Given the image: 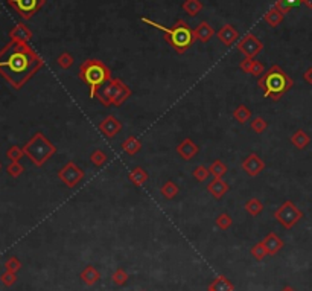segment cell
Returning a JSON list of instances; mask_svg holds the SVG:
<instances>
[{
    "mask_svg": "<svg viewBox=\"0 0 312 291\" xmlns=\"http://www.w3.org/2000/svg\"><path fill=\"white\" fill-rule=\"evenodd\" d=\"M160 192H162V195L165 198H168V200H172V198H175L177 194H178V186L175 185L172 180H169L160 188Z\"/></svg>",
    "mask_w": 312,
    "mask_h": 291,
    "instance_id": "obj_28",
    "label": "cell"
},
{
    "mask_svg": "<svg viewBox=\"0 0 312 291\" xmlns=\"http://www.w3.org/2000/svg\"><path fill=\"white\" fill-rule=\"evenodd\" d=\"M130 95H131V90L128 88V86L119 78H113L102 87V90L98 93V99L104 105L120 107L130 98Z\"/></svg>",
    "mask_w": 312,
    "mask_h": 291,
    "instance_id": "obj_6",
    "label": "cell"
},
{
    "mask_svg": "<svg viewBox=\"0 0 312 291\" xmlns=\"http://www.w3.org/2000/svg\"><path fill=\"white\" fill-rule=\"evenodd\" d=\"M206 291H212V290H209V288H207V290H206Z\"/></svg>",
    "mask_w": 312,
    "mask_h": 291,
    "instance_id": "obj_47",
    "label": "cell"
},
{
    "mask_svg": "<svg viewBox=\"0 0 312 291\" xmlns=\"http://www.w3.org/2000/svg\"><path fill=\"white\" fill-rule=\"evenodd\" d=\"M128 273L125 271L123 268H116L114 270V273L112 274V281H113V284L114 285H117V287H122V285H125L127 284V281H128Z\"/></svg>",
    "mask_w": 312,
    "mask_h": 291,
    "instance_id": "obj_31",
    "label": "cell"
},
{
    "mask_svg": "<svg viewBox=\"0 0 312 291\" xmlns=\"http://www.w3.org/2000/svg\"><path fill=\"white\" fill-rule=\"evenodd\" d=\"M122 149H123V152H127L128 156H134V154H137L140 149H142V142H140L137 137L130 136V137H127V139L123 141Z\"/></svg>",
    "mask_w": 312,
    "mask_h": 291,
    "instance_id": "obj_23",
    "label": "cell"
},
{
    "mask_svg": "<svg viewBox=\"0 0 312 291\" xmlns=\"http://www.w3.org/2000/svg\"><path fill=\"white\" fill-rule=\"evenodd\" d=\"M23 156H25L23 148H20V146H17V145L11 146V148L6 151V157H8L11 162H20V159H22Z\"/></svg>",
    "mask_w": 312,
    "mask_h": 291,
    "instance_id": "obj_34",
    "label": "cell"
},
{
    "mask_svg": "<svg viewBox=\"0 0 312 291\" xmlns=\"http://www.w3.org/2000/svg\"><path fill=\"white\" fill-rule=\"evenodd\" d=\"M143 23L155 28V29H160L163 32V37L165 40L172 46V48L175 49L177 54H184L187 49L191 48V44L194 43L195 37H194V30L187 26V23L184 20H177L174 26L170 28H166V26H162L160 23H155L149 19H142Z\"/></svg>",
    "mask_w": 312,
    "mask_h": 291,
    "instance_id": "obj_3",
    "label": "cell"
},
{
    "mask_svg": "<svg viewBox=\"0 0 312 291\" xmlns=\"http://www.w3.org/2000/svg\"><path fill=\"white\" fill-rule=\"evenodd\" d=\"M5 268L6 271H12V273H17L20 268H22V262H20V259L19 258H15V256H11L8 261L5 262Z\"/></svg>",
    "mask_w": 312,
    "mask_h": 291,
    "instance_id": "obj_40",
    "label": "cell"
},
{
    "mask_svg": "<svg viewBox=\"0 0 312 291\" xmlns=\"http://www.w3.org/2000/svg\"><path fill=\"white\" fill-rule=\"evenodd\" d=\"M0 281H2V284L5 287H12L15 282H17V273H12V271H6L0 276Z\"/></svg>",
    "mask_w": 312,
    "mask_h": 291,
    "instance_id": "obj_41",
    "label": "cell"
},
{
    "mask_svg": "<svg viewBox=\"0 0 312 291\" xmlns=\"http://www.w3.org/2000/svg\"><path fill=\"white\" fill-rule=\"evenodd\" d=\"M268 128V124H267V120H265L262 116H256L253 120H252V130L257 134L263 133L265 130Z\"/></svg>",
    "mask_w": 312,
    "mask_h": 291,
    "instance_id": "obj_37",
    "label": "cell"
},
{
    "mask_svg": "<svg viewBox=\"0 0 312 291\" xmlns=\"http://www.w3.org/2000/svg\"><path fill=\"white\" fill-rule=\"evenodd\" d=\"M233 117H235L239 124H245V122H248L250 117H252V112H250L247 105H238L236 110L233 112Z\"/></svg>",
    "mask_w": 312,
    "mask_h": 291,
    "instance_id": "obj_29",
    "label": "cell"
},
{
    "mask_svg": "<svg viewBox=\"0 0 312 291\" xmlns=\"http://www.w3.org/2000/svg\"><path fill=\"white\" fill-rule=\"evenodd\" d=\"M303 5H306L309 9H312V0H303Z\"/></svg>",
    "mask_w": 312,
    "mask_h": 291,
    "instance_id": "obj_44",
    "label": "cell"
},
{
    "mask_svg": "<svg viewBox=\"0 0 312 291\" xmlns=\"http://www.w3.org/2000/svg\"><path fill=\"white\" fill-rule=\"evenodd\" d=\"M210 175L209 168H206L204 165H198L194 170V178H197L198 181H206Z\"/></svg>",
    "mask_w": 312,
    "mask_h": 291,
    "instance_id": "obj_39",
    "label": "cell"
},
{
    "mask_svg": "<svg viewBox=\"0 0 312 291\" xmlns=\"http://www.w3.org/2000/svg\"><path fill=\"white\" fill-rule=\"evenodd\" d=\"M107 154L102 151V149H96V151H93L91 152V156H90V160L91 163L95 165V166H102L105 162H107Z\"/></svg>",
    "mask_w": 312,
    "mask_h": 291,
    "instance_id": "obj_38",
    "label": "cell"
},
{
    "mask_svg": "<svg viewBox=\"0 0 312 291\" xmlns=\"http://www.w3.org/2000/svg\"><path fill=\"white\" fill-rule=\"evenodd\" d=\"M215 35V30H213V28L207 23V22H201L197 28H195V30H194V37H195V40H198V41H201V43H207V41H210V38Z\"/></svg>",
    "mask_w": 312,
    "mask_h": 291,
    "instance_id": "obj_19",
    "label": "cell"
},
{
    "mask_svg": "<svg viewBox=\"0 0 312 291\" xmlns=\"http://www.w3.org/2000/svg\"><path fill=\"white\" fill-rule=\"evenodd\" d=\"M284 2H285L286 6L291 9V8H294V6H299L300 3H303V0H284Z\"/></svg>",
    "mask_w": 312,
    "mask_h": 291,
    "instance_id": "obj_43",
    "label": "cell"
},
{
    "mask_svg": "<svg viewBox=\"0 0 312 291\" xmlns=\"http://www.w3.org/2000/svg\"><path fill=\"white\" fill-rule=\"evenodd\" d=\"M284 17H285V15H284L282 12H279V11L273 6L271 9H268L267 12H265L263 20H265V23L270 25L271 28H276V26H279L280 23L284 22Z\"/></svg>",
    "mask_w": 312,
    "mask_h": 291,
    "instance_id": "obj_25",
    "label": "cell"
},
{
    "mask_svg": "<svg viewBox=\"0 0 312 291\" xmlns=\"http://www.w3.org/2000/svg\"><path fill=\"white\" fill-rule=\"evenodd\" d=\"M311 137L305 130H297L294 131V134H291V144L297 148V149H303L309 145Z\"/></svg>",
    "mask_w": 312,
    "mask_h": 291,
    "instance_id": "obj_22",
    "label": "cell"
},
{
    "mask_svg": "<svg viewBox=\"0 0 312 291\" xmlns=\"http://www.w3.org/2000/svg\"><path fill=\"white\" fill-rule=\"evenodd\" d=\"M6 171H8V174H9L11 177L17 178V177H20V175L23 174L25 168H23V165H22L20 162H11V163L6 166Z\"/></svg>",
    "mask_w": 312,
    "mask_h": 291,
    "instance_id": "obj_36",
    "label": "cell"
},
{
    "mask_svg": "<svg viewBox=\"0 0 312 291\" xmlns=\"http://www.w3.org/2000/svg\"><path fill=\"white\" fill-rule=\"evenodd\" d=\"M280 291H297V290H295V288H292V287H289V285H286V287H284V288L280 290Z\"/></svg>",
    "mask_w": 312,
    "mask_h": 291,
    "instance_id": "obj_45",
    "label": "cell"
},
{
    "mask_svg": "<svg viewBox=\"0 0 312 291\" xmlns=\"http://www.w3.org/2000/svg\"><path fill=\"white\" fill-rule=\"evenodd\" d=\"M250 253H252V256L256 259V261H262V259H265L268 256V252H267V249H265L262 241L255 244V246L252 247V250H250Z\"/></svg>",
    "mask_w": 312,
    "mask_h": 291,
    "instance_id": "obj_32",
    "label": "cell"
},
{
    "mask_svg": "<svg viewBox=\"0 0 312 291\" xmlns=\"http://www.w3.org/2000/svg\"><path fill=\"white\" fill-rule=\"evenodd\" d=\"M207 288L212 290V291H235V285H233V284L224 276V274H220L218 278H215V279L209 284Z\"/></svg>",
    "mask_w": 312,
    "mask_h": 291,
    "instance_id": "obj_21",
    "label": "cell"
},
{
    "mask_svg": "<svg viewBox=\"0 0 312 291\" xmlns=\"http://www.w3.org/2000/svg\"><path fill=\"white\" fill-rule=\"evenodd\" d=\"M263 246H265V249H267V252H268V255L270 256H274V255H277L280 250L284 249V246H285V242H284V239L282 238H279L274 232H271V233H268L267 236L263 238Z\"/></svg>",
    "mask_w": 312,
    "mask_h": 291,
    "instance_id": "obj_15",
    "label": "cell"
},
{
    "mask_svg": "<svg viewBox=\"0 0 312 291\" xmlns=\"http://www.w3.org/2000/svg\"><path fill=\"white\" fill-rule=\"evenodd\" d=\"M80 278H81V281H83V284H84V285H87V287H93V285H96V282L101 279V273L98 271V268H96V267H93V265H87V267L81 271Z\"/></svg>",
    "mask_w": 312,
    "mask_h": 291,
    "instance_id": "obj_20",
    "label": "cell"
},
{
    "mask_svg": "<svg viewBox=\"0 0 312 291\" xmlns=\"http://www.w3.org/2000/svg\"><path fill=\"white\" fill-rule=\"evenodd\" d=\"M245 210L250 213L252 217H257L259 213L263 210V204L257 198H250V200L245 203Z\"/></svg>",
    "mask_w": 312,
    "mask_h": 291,
    "instance_id": "obj_30",
    "label": "cell"
},
{
    "mask_svg": "<svg viewBox=\"0 0 312 291\" xmlns=\"http://www.w3.org/2000/svg\"><path fill=\"white\" fill-rule=\"evenodd\" d=\"M73 61H75V58H73L69 52H62V54L57 58V64H58L61 69L67 70V69H70V67L73 66Z\"/></svg>",
    "mask_w": 312,
    "mask_h": 291,
    "instance_id": "obj_33",
    "label": "cell"
},
{
    "mask_svg": "<svg viewBox=\"0 0 312 291\" xmlns=\"http://www.w3.org/2000/svg\"><path fill=\"white\" fill-rule=\"evenodd\" d=\"M80 78L84 81L90 90V98H98L99 88L108 81H112V70L108 69L101 59H85L80 66Z\"/></svg>",
    "mask_w": 312,
    "mask_h": 291,
    "instance_id": "obj_4",
    "label": "cell"
},
{
    "mask_svg": "<svg viewBox=\"0 0 312 291\" xmlns=\"http://www.w3.org/2000/svg\"><path fill=\"white\" fill-rule=\"evenodd\" d=\"M122 130V124H120V120L110 115V116H107L101 124H99V131L105 136V137H110V139H113V137H116Z\"/></svg>",
    "mask_w": 312,
    "mask_h": 291,
    "instance_id": "obj_12",
    "label": "cell"
},
{
    "mask_svg": "<svg viewBox=\"0 0 312 291\" xmlns=\"http://www.w3.org/2000/svg\"><path fill=\"white\" fill-rule=\"evenodd\" d=\"M0 170H2V163H0Z\"/></svg>",
    "mask_w": 312,
    "mask_h": 291,
    "instance_id": "obj_46",
    "label": "cell"
},
{
    "mask_svg": "<svg viewBox=\"0 0 312 291\" xmlns=\"http://www.w3.org/2000/svg\"><path fill=\"white\" fill-rule=\"evenodd\" d=\"M128 178H130V181L133 183V185L142 186V185H145V183L148 181V173L143 170V168L136 166L134 170L128 174Z\"/></svg>",
    "mask_w": 312,
    "mask_h": 291,
    "instance_id": "obj_24",
    "label": "cell"
},
{
    "mask_svg": "<svg viewBox=\"0 0 312 291\" xmlns=\"http://www.w3.org/2000/svg\"><path fill=\"white\" fill-rule=\"evenodd\" d=\"M44 3L46 0H8V5L25 20L34 17Z\"/></svg>",
    "mask_w": 312,
    "mask_h": 291,
    "instance_id": "obj_8",
    "label": "cell"
},
{
    "mask_svg": "<svg viewBox=\"0 0 312 291\" xmlns=\"http://www.w3.org/2000/svg\"><path fill=\"white\" fill-rule=\"evenodd\" d=\"M236 49L244 55V58H256L263 49V43L255 34H247L238 41Z\"/></svg>",
    "mask_w": 312,
    "mask_h": 291,
    "instance_id": "obj_10",
    "label": "cell"
},
{
    "mask_svg": "<svg viewBox=\"0 0 312 291\" xmlns=\"http://www.w3.org/2000/svg\"><path fill=\"white\" fill-rule=\"evenodd\" d=\"M198 151H199L198 145L192 139H189V137H186V139L183 142H180L178 146H177V154L184 160L194 159L198 154Z\"/></svg>",
    "mask_w": 312,
    "mask_h": 291,
    "instance_id": "obj_13",
    "label": "cell"
},
{
    "mask_svg": "<svg viewBox=\"0 0 312 291\" xmlns=\"http://www.w3.org/2000/svg\"><path fill=\"white\" fill-rule=\"evenodd\" d=\"M257 86L263 91L265 98L279 101L294 86V81L282 67L273 64L262 76H259Z\"/></svg>",
    "mask_w": 312,
    "mask_h": 291,
    "instance_id": "obj_2",
    "label": "cell"
},
{
    "mask_svg": "<svg viewBox=\"0 0 312 291\" xmlns=\"http://www.w3.org/2000/svg\"><path fill=\"white\" fill-rule=\"evenodd\" d=\"M9 37L12 41H19V43H28L30 38H32V30H30L26 25L23 23H17L11 30H9Z\"/></svg>",
    "mask_w": 312,
    "mask_h": 291,
    "instance_id": "obj_16",
    "label": "cell"
},
{
    "mask_svg": "<svg viewBox=\"0 0 312 291\" xmlns=\"http://www.w3.org/2000/svg\"><path fill=\"white\" fill-rule=\"evenodd\" d=\"M201 9H202V3L199 2V0H184L183 11L189 15V17H195V15L199 14Z\"/></svg>",
    "mask_w": 312,
    "mask_h": 291,
    "instance_id": "obj_26",
    "label": "cell"
},
{
    "mask_svg": "<svg viewBox=\"0 0 312 291\" xmlns=\"http://www.w3.org/2000/svg\"><path fill=\"white\" fill-rule=\"evenodd\" d=\"M41 66V57L28 43L11 40L0 51V76L17 90L32 78Z\"/></svg>",
    "mask_w": 312,
    "mask_h": 291,
    "instance_id": "obj_1",
    "label": "cell"
},
{
    "mask_svg": "<svg viewBox=\"0 0 312 291\" xmlns=\"http://www.w3.org/2000/svg\"><path fill=\"white\" fill-rule=\"evenodd\" d=\"M218 38L221 40L223 44L230 48L231 44H235L239 40V32L231 25H224L220 30H218Z\"/></svg>",
    "mask_w": 312,
    "mask_h": 291,
    "instance_id": "obj_17",
    "label": "cell"
},
{
    "mask_svg": "<svg viewBox=\"0 0 312 291\" xmlns=\"http://www.w3.org/2000/svg\"><path fill=\"white\" fill-rule=\"evenodd\" d=\"M215 223H216L218 227L223 229V231H227V229L233 224V220H231V217L228 215V213L223 212V213H220V215L216 217Z\"/></svg>",
    "mask_w": 312,
    "mask_h": 291,
    "instance_id": "obj_35",
    "label": "cell"
},
{
    "mask_svg": "<svg viewBox=\"0 0 312 291\" xmlns=\"http://www.w3.org/2000/svg\"><path fill=\"white\" fill-rule=\"evenodd\" d=\"M242 170L250 175V177H257L262 171H263V168H265V163L263 160L257 156V154H250L244 159L242 162Z\"/></svg>",
    "mask_w": 312,
    "mask_h": 291,
    "instance_id": "obj_11",
    "label": "cell"
},
{
    "mask_svg": "<svg viewBox=\"0 0 312 291\" xmlns=\"http://www.w3.org/2000/svg\"><path fill=\"white\" fill-rule=\"evenodd\" d=\"M303 78H305V81H306L308 84H311V86H312V67H308V69L305 70Z\"/></svg>",
    "mask_w": 312,
    "mask_h": 291,
    "instance_id": "obj_42",
    "label": "cell"
},
{
    "mask_svg": "<svg viewBox=\"0 0 312 291\" xmlns=\"http://www.w3.org/2000/svg\"><path fill=\"white\" fill-rule=\"evenodd\" d=\"M207 191L213 195V198L220 200V198H223L226 195V192L228 191V185L223 178H213L207 185Z\"/></svg>",
    "mask_w": 312,
    "mask_h": 291,
    "instance_id": "obj_18",
    "label": "cell"
},
{
    "mask_svg": "<svg viewBox=\"0 0 312 291\" xmlns=\"http://www.w3.org/2000/svg\"><path fill=\"white\" fill-rule=\"evenodd\" d=\"M23 151L25 156L35 166H43L57 152V146L43 133L38 131L26 142Z\"/></svg>",
    "mask_w": 312,
    "mask_h": 291,
    "instance_id": "obj_5",
    "label": "cell"
},
{
    "mask_svg": "<svg viewBox=\"0 0 312 291\" xmlns=\"http://www.w3.org/2000/svg\"><path fill=\"white\" fill-rule=\"evenodd\" d=\"M239 67L242 69V72L253 75V76H262L265 73V67L260 61H257L256 58H244L241 61Z\"/></svg>",
    "mask_w": 312,
    "mask_h": 291,
    "instance_id": "obj_14",
    "label": "cell"
},
{
    "mask_svg": "<svg viewBox=\"0 0 312 291\" xmlns=\"http://www.w3.org/2000/svg\"><path fill=\"white\" fill-rule=\"evenodd\" d=\"M58 178L64 183L67 188H75L78 183L84 178V171L75 162H67L58 171Z\"/></svg>",
    "mask_w": 312,
    "mask_h": 291,
    "instance_id": "obj_9",
    "label": "cell"
},
{
    "mask_svg": "<svg viewBox=\"0 0 312 291\" xmlns=\"http://www.w3.org/2000/svg\"><path fill=\"white\" fill-rule=\"evenodd\" d=\"M209 171H210V175L213 178H223L227 174V166L221 160H215L209 166Z\"/></svg>",
    "mask_w": 312,
    "mask_h": 291,
    "instance_id": "obj_27",
    "label": "cell"
},
{
    "mask_svg": "<svg viewBox=\"0 0 312 291\" xmlns=\"http://www.w3.org/2000/svg\"><path fill=\"white\" fill-rule=\"evenodd\" d=\"M302 218H303V212L289 200L274 210V220L282 224L285 229H292Z\"/></svg>",
    "mask_w": 312,
    "mask_h": 291,
    "instance_id": "obj_7",
    "label": "cell"
}]
</instances>
